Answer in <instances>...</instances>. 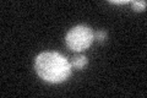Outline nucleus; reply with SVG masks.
Here are the masks:
<instances>
[{"label":"nucleus","mask_w":147,"mask_h":98,"mask_svg":"<svg viewBox=\"0 0 147 98\" xmlns=\"http://www.w3.org/2000/svg\"><path fill=\"white\" fill-rule=\"evenodd\" d=\"M34 70L42 80L50 83L66 81L71 75V64L57 52H44L36 58Z\"/></svg>","instance_id":"nucleus-1"},{"label":"nucleus","mask_w":147,"mask_h":98,"mask_svg":"<svg viewBox=\"0 0 147 98\" xmlns=\"http://www.w3.org/2000/svg\"><path fill=\"white\" fill-rule=\"evenodd\" d=\"M94 33L90 27L80 25L71 28L65 37V43L74 52H84L93 43Z\"/></svg>","instance_id":"nucleus-2"},{"label":"nucleus","mask_w":147,"mask_h":98,"mask_svg":"<svg viewBox=\"0 0 147 98\" xmlns=\"http://www.w3.org/2000/svg\"><path fill=\"white\" fill-rule=\"evenodd\" d=\"M87 64V58L85 55H77L76 58H74V60L71 62V68H75L77 70H81L86 66Z\"/></svg>","instance_id":"nucleus-3"},{"label":"nucleus","mask_w":147,"mask_h":98,"mask_svg":"<svg viewBox=\"0 0 147 98\" xmlns=\"http://www.w3.org/2000/svg\"><path fill=\"white\" fill-rule=\"evenodd\" d=\"M131 5H132V7H134V10H136V11H144L146 9V6H147V3L146 1H135V0H132Z\"/></svg>","instance_id":"nucleus-4"},{"label":"nucleus","mask_w":147,"mask_h":98,"mask_svg":"<svg viewBox=\"0 0 147 98\" xmlns=\"http://www.w3.org/2000/svg\"><path fill=\"white\" fill-rule=\"evenodd\" d=\"M105 38H107V32L105 31H97V32H94V39H97L98 42H104Z\"/></svg>","instance_id":"nucleus-5"},{"label":"nucleus","mask_w":147,"mask_h":98,"mask_svg":"<svg viewBox=\"0 0 147 98\" xmlns=\"http://www.w3.org/2000/svg\"><path fill=\"white\" fill-rule=\"evenodd\" d=\"M110 3H112V4H118V5H123V4H127L129 1H127V0H123V1H121V0H120V1H117V0H110Z\"/></svg>","instance_id":"nucleus-6"}]
</instances>
